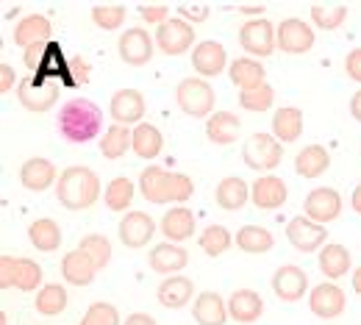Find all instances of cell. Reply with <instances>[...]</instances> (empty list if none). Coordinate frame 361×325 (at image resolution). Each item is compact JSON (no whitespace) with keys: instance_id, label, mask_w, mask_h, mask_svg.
I'll return each mask as SVG.
<instances>
[{"instance_id":"cell-15","label":"cell","mask_w":361,"mask_h":325,"mask_svg":"<svg viewBox=\"0 0 361 325\" xmlns=\"http://www.w3.org/2000/svg\"><path fill=\"white\" fill-rule=\"evenodd\" d=\"M145 94L139 92V90H117V92L111 94V100H109V114H111V120L114 123H120V125H139V123H145L142 117H145Z\"/></svg>"},{"instance_id":"cell-38","label":"cell","mask_w":361,"mask_h":325,"mask_svg":"<svg viewBox=\"0 0 361 325\" xmlns=\"http://www.w3.org/2000/svg\"><path fill=\"white\" fill-rule=\"evenodd\" d=\"M134 181L120 176V178H111L109 186L103 189V200H106L109 211H128L134 203Z\"/></svg>"},{"instance_id":"cell-39","label":"cell","mask_w":361,"mask_h":325,"mask_svg":"<svg viewBox=\"0 0 361 325\" xmlns=\"http://www.w3.org/2000/svg\"><path fill=\"white\" fill-rule=\"evenodd\" d=\"M78 250H84V253L90 256L92 264L97 267V273L106 270L109 262H111V242H109V236H103V233H87V236L78 242Z\"/></svg>"},{"instance_id":"cell-42","label":"cell","mask_w":361,"mask_h":325,"mask_svg":"<svg viewBox=\"0 0 361 325\" xmlns=\"http://www.w3.org/2000/svg\"><path fill=\"white\" fill-rule=\"evenodd\" d=\"M272 103H275V92H272L270 84H262V87H256V90L239 92V106H242L245 111H253V114L270 111Z\"/></svg>"},{"instance_id":"cell-12","label":"cell","mask_w":361,"mask_h":325,"mask_svg":"<svg viewBox=\"0 0 361 325\" xmlns=\"http://www.w3.org/2000/svg\"><path fill=\"white\" fill-rule=\"evenodd\" d=\"M278 47L283 53H292V56H300V53H309L314 47V28L309 23H303L300 17H286L278 23Z\"/></svg>"},{"instance_id":"cell-18","label":"cell","mask_w":361,"mask_h":325,"mask_svg":"<svg viewBox=\"0 0 361 325\" xmlns=\"http://www.w3.org/2000/svg\"><path fill=\"white\" fill-rule=\"evenodd\" d=\"M59 178H61V173H56V164L42 156H34V159L23 161V167H20V184L28 192H45L53 184H59Z\"/></svg>"},{"instance_id":"cell-28","label":"cell","mask_w":361,"mask_h":325,"mask_svg":"<svg viewBox=\"0 0 361 325\" xmlns=\"http://www.w3.org/2000/svg\"><path fill=\"white\" fill-rule=\"evenodd\" d=\"M161 233H164V242H186L192 233H195V214L186 209V206H173L164 217H161Z\"/></svg>"},{"instance_id":"cell-16","label":"cell","mask_w":361,"mask_h":325,"mask_svg":"<svg viewBox=\"0 0 361 325\" xmlns=\"http://www.w3.org/2000/svg\"><path fill=\"white\" fill-rule=\"evenodd\" d=\"M228 53L217 39H203L192 50V67L200 78H217L223 70H228Z\"/></svg>"},{"instance_id":"cell-54","label":"cell","mask_w":361,"mask_h":325,"mask_svg":"<svg viewBox=\"0 0 361 325\" xmlns=\"http://www.w3.org/2000/svg\"><path fill=\"white\" fill-rule=\"evenodd\" d=\"M350 206H353V211L361 214V184L353 189V195H350Z\"/></svg>"},{"instance_id":"cell-23","label":"cell","mask_w":361,"mask_h":325,"mask_svg":"<svg viewBox=\"0 0 361 325\" xmlns=\"http://www.w3.org/2000/svg\"><path fill=\"white\" fill-rule=\"evenodd\" d=\"M50 20L45 14H25L17 25H14V45H20L23 50L37 45H47L50 42Z\"/></svg>"},{"instance_id":"cell-1","label":"cell","mask_w":361,"mask_h":325,"mask_svg":"<svg viewBox=\"0 0 361 325\" xmlns=\"http://www.w3.org/2000/svg\"><path fill=\"white\" fill-rule=\"evenodd\" d=\"M56 123H59V134L67 142L87 145L103 128V111H100V106L94 100H90V97H73V100H67L61 106Z\"/></svg>"},{"instance_id":"cell-11","label":"cell","mask_w":361,"mask_h":325,"mask_svg":"<svg viewBox=\"0 0 361 325\" xmlns=\"http://www.w3.org/2000/svg\"><path fill=\"white\" fill-rule=\"evenodd\" d=\"M345 306H348V298H345V289L336 281H322L309 292V309L319 320L339 317L345 312Z\"/></svg>"},{"instance_id":"cell-33","label":"cell","mask_w":361,"mask_h":325,"mask_svg":"<svg viewBox=\"0 0 361 325\" xmlns=\"http://www.w3.org/2000/svg\"><path fill=\"white\" fill-rule=\"evenodd\" d=\"M239 128H242V123L233 111H214L206 120V137L214 145H231L239 137Z\"/></svg>"},{"instance_id":"cell-37","label":"cell","mask_w":361,"mask_h":325,"mask_svg":"<svg viewBox=\"0 0 361 325\" xmlns=\"http://www.w3.org/2000/svg\"><path fill=\"white\" fill-rule=\"evenodd\" d=\"M28 239H31V245H34L37 250L53 253V250L61 245V228H59L56 220L42 217V220H34V223L28 226Z\"/></svg>"},{"instance_id":"cell-55","label":"cell","mask_w":361,"mask_h":325,"mask_svg":"<svg viewBox=\"0 0 361 325\" xmlns=\"http://www.w3.org/2000/svg\"><path fill=\"white\" fill-rule=\"evenodd\" d=\"M353 289L361 295V267H356V270H353Z\"/></svg>"},{"instance_id":"cell-34","label":"cell","mask_w":361,"mask_h":325,"mask_svg":"<svg viewBox=\"0 0 361 325\" xmlns=\"http://www.w3.org/2000/svg\"><path fill=\"white\" fill-rule=\"evenodd\" d=\"M131 142H134V128L114 123L100 137V156L103 159H123L131 150Z\"/></svg>"},{"instance_id":"cell-13","label":"cell","mask_w":361,"mask_h":325,"mask_svg":"<svg viewBox=\"0 0 361 325\" xmlns=\"http://www.w3.org/2000/svg\"><path fill=\"white\" fill-rule=\"evenodd\" d=\"M286 239H289V245L295 247V250H300V253H314L317 247H325V242H328V228L325 226H317L312 223L309 217H292L289 223H286Z\"/></svg>"},{"instance_id":"cell-29","label":"cell","mask_w":361,"mask_h":325,"mask_svg":"<svg viewBox=\"0 0 361 325\" xmlns=\"http://www.w3.org/2000/svg\"><path fill=\"white\" fill-rule=\"evenodd\" d=\"M319 273L325 278L339 281L350 273V250L339 242H331L319 250Z\"/></svg>"},{"instance_id":"cell-6","label":"cell","mask_w":361,"mask_h":325,"mask_svg":"<svg viewBox=\"0 0 361 325\" xmlns=\"http://www.w3.org/2000/svg\"><path fill=\"white\" fill-rule=\"evenodd\" d=\"M275 25H272L267 17H259V20H247L242 28H239V45L245 47V53L250 59H267L275 53L278 45V37H275Z\"/></svg>"},{"instance_id":"cell-10","label":"cell","mask_w":361,"mask_h":325,"mask_svg":"<svg viewBox=\"0 0 361 325\" xmlns=\"http://www.w3.org/2000/svg\"><path fill=\"white\" fill-rule=\"evenodd\" d=\"M153 50H156V39L142 25L123 31V37L117 42V53L128 67H145L153 59Z\"/></svg>"},{"instance_id":"cell-27","label":"cell","mask_w":361,"mask_h":325,"mask_svg":"<svg viewBox=\"0 0 361 325\" xmlns=\"http://www.w3.org/2000/svg\"><path fill=\"white\" fill-rule=\"evenodd\" d=\"M303 134V111L298 106H283L272 114V137L281 145L298 142Z\"/></svg>"},{"instance_id":"cell-17","label":"cell","mask_w":361,"mask_h":325,"mask_svg":"<svg viewBox=\"0 0 361 325\" xmlns=\"http://www.w3.org/2000/svg\"><path fill=\"white\" fill-rule=\"evenodd\" d=\"M147 264H150L153 273H159V276H164V278L180 276V270L189 264V253H186V247H180L176 242H161V245H156V247L150 250Z\"/></svg>"},{"instance_id":"cell-44","label":"cell","mask_w":361,"mask_h":325,"mask_svg":"<svg viewBox=\"0 0 361 325\" xmlns=\"http://www.w3.org/2000/svg\"><path fill=\"white\" fill-rule=\"evenodd\" d=\"M126 17H128V8H126V6H94V8H92L94 25L103 28V31L120 28V25L126 23Z\"/></svg>"},{"instance_id":"cell-36","label":"cell","mask_w":361,"mask_h":325,"mask_svg":"<svg viewBox=\"0 0 361 325\" xmlns=\"http://www.w3.org/2000/svg\"><path fill=\"white\" fill-rule=\"evenodd\" d=\"M67 303H70V295H67V289L61 286V283H45L39 292H37V298H34V306H37V312L42 314V317H59L64 309H67Z\"/></svg>"},{"instance_id":"cell-48","label":"cell","mask_w":361,"mask_h":325,"mask_svg":"<svg viewBox=\"0 0 361 325\" xmlns=\"http://www.w3.org/2000/svg\"><path fill=\"white\" fill-rule=\"evenodd\" d=\"M212 14L209 6H178V17L186 23H203Z\"/></svg>"},{"instance_id":"cell-26","label":"cell","mask_w":361,"mask_h":325,"mask_svg":"<svg viewBox=\"0 0 361 325\" xmlns=\"http://www.w3.org/2000/svg\"><path fill=\"white\" fill-rule=\"evenodd\" d=\"M61 276L67 283H73V286H90L94 276H97V267L92 264V259L84 253V250H70V253H64V259H61Z\"/></svg>"},{"instance_id":"cell-14","label":"cell","mask_w":361,"mask_h":325,"mask_svg":"<svg viewBox=\"0 0 361 325\" xmlns=\"http://www.w3.org/2000/svg\"><path fill=\"white\" fill-rule=\"evenodd\" d=\"M272 292H275V298L283 300V303L300 300L306 292H312V289H309V276H306V270L298 267V264H283V267H278L275 276H272Z\"/></svg>"},{"instance_id":"cell-20","label":"cell","mask_w":361,"mask_h":325,"mask_svg":"<svg viewBox=\"0 0 361 325\" xmlns=\"http://www.w3.org/2000/svg\"><path fill=\"white\" fill-rule=\"evenodd\" d=\"M228 78H231L233 87H239V92H247V90H256V87L267 84V67L259 59L242 56V59H233L228 64Z\"/></svg>"},{"instance_id":"cell-21","label":"cell","mask_w":361,"mask_h":325,"mask_svg":"<svg viewBox=\"0 0 361 325\" xmlns=\"http://www.w3.org/2000/svg\"><path fill=\"white\" fill-rule=\"evenodd\" d=\"M264 312V300L256 289H236L231 298H228V317L239 325H250L256 323Z\"/></svg>"},{"instance_id":"cell-3","label":"cell","mask_w":361,"mask_h":325,"mask_svg":"<svg viewBox=\"0 0 361 325\" xmlns=\"http://www.w3.org/2000/svg\"><path fill=\"white\" fill-rule=\"evenodd\" d=\"M176 100H178L180 111L189 114V117H209L214 111V100L217 94L212 90V84L200 75L195 78H183L178 87H176Z\"/></svg>"},{"instance_id":"cell-22","label":"cell","mask_w":361,"mask_h":325,"mask_svg":"<svg viewBox=\"0 0 361 325\" xmlns=\"http://www.w3.org/2000/svg\"><path fill=\"white\" fill-rule=\"evenodd\" d=\"M289 197V189L283 184V178L278 176H262L256 178V184L250 186V203H256V209H264V211H272V209H281Z\"/></svg>"},{"instance_id":"cell-50","label":"cell","mask_w":361,"mask_h":325,"mask_svg":"<svg viewBox=\"0 0 361 325\" xmlns=\"http://www.w3.org/2000/svg\"><path fill=\"white\" fill-rule=\"evenodd\" d=\"M70 67H73V84H87L90 81V64H87V59L78 56Z\"/></svg>"},{"instance_id":"cell-47","label":"cell","mask_w":361,"mask_h":325,"mask_svg":"<svg viewBox=\"0 0 361 325\" xmlns=\"http://www.w3.org/2000/svg\"><path fill=\"white\" fill-rule=\"evenodd\" d=\"M14 273H17V259L0 256V289H11L14 286Z\"/></svg>"},{"instance_id":"cell-30","label":"cell","mask_w":361,"mask_h":325,"mask_svg":"<svg viewBox=\"0 0 361 325\" xmlns=\"http://www.w3.org/2000/svg\"><path fill=\"white\" fill-rule=\"evenodd\" d=\"M328 167H331V153L322 145H306L295 156V173L300 178H319L322 173H328Z\"/></svg>"},{"instance_id":"cell-5","label":"cell","mask_w":361,"mask_h":325,"mask_svg":"<svg viewBox=\"0 0 361 325\" xmlns=\"http://www.w3.org/2000/svg\"><path fill=\"white\" fill-rule=\"evenodd\" d=\"M242 159H245V164L250 170H259V173L270 176V170H275L281 164V159H283V145L275 140L272 134L256 131L242 145Z\"/></svg>"},{"instance_id":"cell-4","label":"cell","mask_w":361,"mask_h":325,"mask_svg":"<svg viewBox=\"0 0 361 325\" xmlns=\"http://www.w3.org/2000/svg\"><path fill=\"white\" fill-rule=\"evenodd\" d=\"M59 81L45 78V75H28L17 84V100L23 103L25 111L31 114H45L59 100Z\"/></svg>"},{"instance_id":"cell-24","label":"cell","mask_w":361,"mask_h":325,"mask_svg":"<svg viewBox=\"0 0 361 325\" xmlns=\"http://www.w3.org/2000/svg\"><path fill=\"white\" fill-rule=\"evenodd\" d=\"M192 317L197 325H226L228 300L220 292H200L192 303Z\"/></svg>"},{"instance_id":"cell-2","label":"cell","mask_w":361,"mask_h":325,"mask_svg":"<svg viewBox=\"0 0 361 325\" xmlns=\"http://www.w3.org/2000/svg\"><path fill=\"white\" fill-rule=\"evenodd\" d=\"M56 197L64 209L70 211H87L97 203L100 197V178L92 167L84 164H73L61 173L59 184H56Z\"/></svg>"},{"instance_id":"cell-31","label":"cell","mask_w":361,"mask_h":325,"mask_svg":"<svg viewBox=\"0 0 361 325\" xmlns=\"http://www.w3.org/2000/svg\"><path fill=\"white\" fill-rule=\"evenodd\" d=\"M214 197H217L220 209H226V211H239V209H245V206L250 203V186L245 184V178H239V176H228V178H223V181L217 184Z\"/></svg>"},{"instance_id":"cell-9","label":"cell","mask_w":361,"mask_h":325,"mask_svg":"<svg viewBox=\"0 0 361 325\" xmlns=\"http://www.w3.org/2000/svg\"><path fill=\"white\" fill-rule=\"evenodd\" d=\"M153 39H156V47L164 56H180L189 47L195 50V28H192V23H186L180 17H170L164 25L156 28Z\"/></svg>"},{"instance_id":"cell-32","label":"cell","mask_w":361,"mask_h":325,"mask_svg":"<svg viewBox=\"0 0 361 325\" xmlns=\"http://www.w3.org/2000/svg\"><path fill=\"white\" fill-rule=\"evenodd\" d=\"M233 242H236V247L242 250V253H253V256H259V253H270L272 245H275V236H272L270 228H264V226H242L236 236H233Z\"/></svg>"},{"instance_id":"cell-25","label":"cell","mask_w":361,"mask_h":325,"mask_svg":"<svg viewBox=\"0 0 361 325\" xmlns=\"http://www.w3.org/2000/svg\"><path fill=\"white\" fill-rule=\"evenodd\" d=\"M192 295H195V283L186 276H170V278L161 281L159 289H156V298H159V303L164 309H183V306H189Z\"/></svg>"},{"instance_id":"cell-7","label":"cell","mask_w":361,"mask_h":325,"mask_svg":"<svg viewBox=\"0 0 361 325\" xmlns=\"http://www.w3.org/2000/svg\"><path fill=\"white\" fill-rule=\"evenodd\" d=\"M176 178L178 173H170L159 164L145 167V173L139 176V192L145 195L147 203H176Z\"/></svg>"},{"instance_id":"cell-45","label":"cell","mask_w":361,"mask_h":325,"mask_svg":"<svg viewBox=\"0 0 361 325\" xmlns=\"http://www.w3.org/2000/svg\"><path fill=\"white\" fill-rule=\"evenodd\" d=\"M78 325H120V312L114 303H92Z\"/></svg>"},{"instance_id":"cell-46","label":"cell","mask_w":361,"mask_h":325,"mask_svg":"<svg viewBox=\"0 0 361 325\" xmlns=\"http://www.w3.org/2000/svg\"><path fill=\"white\" fill-rule=\"evenodd\" d=\"M139 17L145 23H153V25H164L170 20V8L167 6H142L139 8Z\"/></svg>"},{"instance_id":"cell-52","label":"cell","mask_w":361,"mask_h":325,"mask_svg":"<svg viewBox=\"0 0 361 325\" xmlns=\"http://www.w3.org/2000/svg\"><path fill=\"white\" fill-rule=\"evenodd\" d=\"M123 325H159L150 314H145V312H134V314H128L126 317V323Z\"/></svg>"},{"instance_id":"cell-19","label":"cell","mask_w":361,"mask_h":325,"mask_svg":"<svg viewBox=\"0 0 361 325\" xmlns=\"http://www.w3.org/2000/svg\"><path fill=\"white\" fill-rule=\"evenodd\" d=\"M117 233H120V239H123L126 247H131V250L145 247L153 239V233H156V220L150 214H145V211H128L123 217Z\"/></svg>"},{"instance_id":"cell-51","label":"cell","mask_w":361,"mask_h":325,"mask_svg":"<svg viewBox=\"0 0 361 325\" xmlns=\"http://www.w3.org/2000/svg\"><path fill=\"white\" fill-rule=\"evenodd\" d=\"M17 84V75H14V70H11V64H6V61H0V92H11V87Z\"/></svg>"},{"instance_id":"cell-53","label":"cell","mask_w":361,"mask_h":325,"mask_svg":"<svg viewBox=\"0 0 361 325\" xmlns=\"http://www.w3.org/2000/svg\"><path fill=\"white\" fill-rule=\"evenodd\" d=\"M350 114H353V120H359L361 123V90L350 97Z\"/></svg>"},{"instance_id":"cell-49","label":"cell","mask_w":361,"mask_h":325,"mask_svg":"<svg viewBox=\"0 0 361 325\" xmlns=\"http://www.w3.org/2000/svg\"><path fill=\"white\" fill-rule=\"evenodd\" d=\"M345 73H348L350 81L361 84V47H353V50L348 53V59H345Z\"/></svg>"},{"instance_id":"cell-40","label":"cell","mask_w":361,"mask_h":325,"mask_svg":"<svg viewBox=\"0 0 361 325\" xmlns=\"http://www.w3.org/2000/svg\"><path fill=\"white\" fill-rule=\"evenodd\" d=\"M197 245H200V250L206 256L217 259V256H223L228 247L233 245V236H231V231H228L226 226H209V228H203Z\"/></svg>"},{"instance_id":"cell-41","label":"cell","mask_w":361,"mask_h":325,"mask_svg":"<svg viewBox=\"0 0 361 325\" xmlns=\"http://www.w3.org/2000/svg\"><path fill=\"white\" fill-rule=\"evenodd\" d=\"M14 286L20 292H39L42 289V267L34 259H17V273H14Z\"/></svg>"},{"instance_id":"cell-35","label":"cell","mask_w":361,"mask_h":325,"mask_svg":"<svg viewBox=\"0 0 361 325\" xmlns=\"http://www.w3.org/2000/svg\"><path fill=\"white\" fill-rule=\"evenodd\" d=\"M131 150H134L139 159H145V161L156 159V156L164 150V137H161V131H159L156 125H150V123H139L134 128Z\"/></svg>"},{"instance_id":"cell-43","label":"cell","mask_w":361,"mask_h":325,"mask_svg":"<svg viewBox=\"0 0 361 325\" xmlns=\"http://www.w3.org/2000/svg\"><path fill=\"white\" fill-rule=\"evenodd\" d=\"M312 20L322 31H336L348 20V6H312Z\"/></svg>"},{"instance_id":"cell-8","label":"cell","mask_w":361,"mask_h":325,"mask_svg":"<svg viewBox=\"0 0 361 325\" xmlns=\"http://www.w3.org/2000/svg\"><path fill=\"white\" fill-rule=\"evenodd\" d=\"M342 214V195L334 186H317L303 200V217H309L317 226L334 223Z\"/></svg>"}]
</instances>
